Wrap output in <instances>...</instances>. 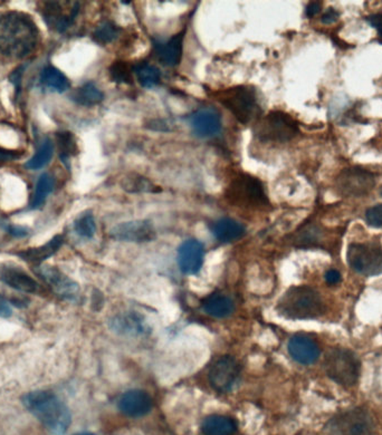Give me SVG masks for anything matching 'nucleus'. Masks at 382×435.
Instances as JSON below:
<instances>
[{"label":"nucleus","mask_w":382,"mask_h":435,"mask_svg":"<svg viewBox=\"0 0 382 435\" xmlns=\"http://www.w3.org/2000/svg\"><path fill=\"white\" fill-rule=\"evenodd\" d=\"M39 32L29 15L20 11L0 14V53L11 58H24L39 43Z\"/></svg>","instance_id":"obj_1"},{"label":"nucleus","mask_w":382,"mask_h":435,"mask_svg":"<svg viewBox=\"0 0 382 435\" xmlns=\"http://www.w3.org/2000/svg\"><path fill=\"white\" fill-rule=\"evenodd\" d=\"M22 404L53 434L63 435L69 430L72 423L71 412L51 392H30L22 396Z\"/></svg>","instance_id":"obj_2"},{"label":"nucleus","mask_w":382,"mask_h":435,"mask_svg":"<svg viewBox=\"0 0 382 435\" xmlns=\"http://www.w3.org/2000/svg\"><path fill=\"white\" fill-rule=\"evenodd\" d=\"M276 309L285 319H315L324 313V304L315 289L308 286H296L281 297Z\"/></svg>","instance_id":"obj_3"},{"label":"nucleus","mask_w":382,"mask_h":435,"mask_svg":"<svg viewBox=\"0 0 382 435\" xmlns=\"http://www.w3.org/2000/svg\"><path fill=\"white\" fill-rule=\"evenodd\" d=\"M217 100L243 124H249L260 114V105L253 87H230L219 92Z\"/></svg>","instance_id":"obj_4"},{"label":"nucleus","mask_w":382,"mask_h":435,"mask_svg":"<svg viewBox=\"0 0 382 435\" xmlns=\"http://www.w3.org/2000/svg\"><path fill=\"white\" fill-rule=\"evenodd\" d=\"M324 368L329 377L342 387H353L360 376L358 357L345 348H331L325 355Z\"/></svg>","instance_id":"obj_5"},{"label":"nucleus","mask_w":382,"mask_h":435,"mask_svg":"<svg viewBox=\"0 0 382 435\" xmlns=\"http://www.w3.org/2000/svg\"><path fill=\"white\" fill-rule=\"evenodd\" d=\"M298 122L281 111L270 112L254 128L255 136L262 142H287L298 135Z\"/></svg>","instance_id":"obj_6"},{"label":"nucleus","mask_w":382,"mask_h":435,"mask_svg":"<svg viewBox=\"0 0 382 435\" xmlns=\"http://www.w3.org/2000/svg\"><path fill=\"white\" fill-rule=\"evenodd\" d=\"M372 416L364 408H351L334 415L325 427V435H374Z\"/></svg>","instance_id":"obj_7"},{"label":"nucleus","mask_w":382,"mask_h":435,"mask_svg":"<svg viewBox=\"0 0 382 435\" xmlns=\"http://www.w3.org/2000/svg\"><path fill=\"white\" fill-rule=\"evenodd\" d=\"M227 198L230 202L244 207H258L268 203L263 183L249 174H238L227 189Z\"/></svg>","instance_id":"obj_8"},{"label":"nucleus","mask_w":382,"mask_h":435,"mask_svg":"<svg viewBox=\"0 0 382 435\" xmlns=\"http://www.w3.org/2000/svg\"><path fill=\"white\" fill-rule=\"evenodd\" d=\"M242 377V366L230 355L219 357L211 364L208 380L216 392L226 394L237 387Z\"/></svg>","instance_id":"obj_9"},{"label":"nucleus","mask_w":382,"mask_h":435,"mask_svg":"<svg viewBox=\"0 0 382 435\" xmlns=\"http://www.w3.org/2000/svg\"><path fill=\"white\" fill-rule=\"evenodd\" d=\"M350 267L361 275L382 274V249L374 243H353L347 253Z\"/></svg>","instance_id":"obj_10"},{"label":"nucleus","mask_w":382,"mask_h":435,"mask_svg":"<svg viewBox=\"0 0 382 435\" xmlns=\"http://www.w3.org/2000/svg\"><path fill=\"white\" fill-rule=\"evenodd\" d=\"M376 185V178L371 172L362 168H349L338 174L336 188L344 196H362L368 194Z\"/></svg>","instance_id":"obj_11"},{"label":"nucleus","mask_w":382,"mask_h":435,"mask_svg":"<svg viewBox=\"0 0 382 435\" xmlns=\"http://www.w3.org/2000/svg\"><path fill=\"white\" fill-rule=\"evenodd\" d=\"M66 3L45 1L41 7L43 20L51 29L64 33L71 27L79 11V4L73 3L66 11Z\"/></svg>","instance_id":"obj_12"},{"label":"nucleus","mask_w":382,"mask_h":435,"mask_svg":"<svg viewBox=\"0 0 382 435\" xmlns=\"http://www.w3.org/2000/svg\"><path fill=\"white\" fill-rule=\"evenodd\" d=\"M109 326L115 334L126 337H143L150 334L151 328L141 314L132 310L112 316L109 321Z\"/></svg>","instance_id":"obj_13"},{"label":"nucleus","mask_w":382,"mask_h":435,"mask_svg":"<svg viewBox=\"0 0 382 435\" xmlns=\"http://www.w3.org/2000/svg\"><path fill=\"white\" fill-rule=\"evenodd\" d=\"M110 234L119 241L141 243L152 241L156 238V230L150 221L134 220L117 225Z\"/></svg>","instance_id":"obj_14"},{"label":"nucleus","mask_w":382,"mask_h":435,"mask_svg":"<svg viewBox=\"0 0 382 435\" xmlns=\"http://www.w3.org/2000/svg\"><path fill=\"white\" fill-rule=\"evenodd\" d=\"M205 260V248L199 240L188 239L178 249V265L187 275H196Z\"/></svg>","instance_id":"obj_15"},{"label":"nucleus","mask_w":382,"mask_h":435,"mask_svg":"<svg viewBox=\"0 0 382 435\" xmlns=\"http://www.w3.org/2000/svg\"><path fill=\"white\" fill-rule=\"evenodd\" d=\"M118 406L121 413L129 417H143L152 410V397L143 389H130L121 395Z\"/></svg>","instance_id":"obj_16"},{"label":"nucleus","mask_w":382,"mask_h":435,"mask_svg":"<svg viewBox=\"0 0 382 435\" xmlns=\"http://www.w3.org/2000/svg\"><path fill=\"white\" fill-rule=\"evenodd\" d=\"M37 272L60 297L73 302L79 298V285L62 274L60 270L54 267L41 266L37 268Z\"/></svg>","instance_id":"obj_17"},{"label":"nucleus","mask_w":382,"mask_h":435,"mask_svg":"<svg viewBox=\"0 0 382 435\" xmlns=\"http://www.w3.org/2000/svg\"><path fill=\"white\" fill-rule=\"evenodd\" d=\"M289 353L295 362L311 365L320 357V347L317 342L306 335H294L289 342Z\"/></svg>","instance_id":"obj_18"},{"label":"nucleus","mask_w":382,"mask_h":435,"mask_svg":"<svg viewBox=\"0 0 382 435\" xmlns=\"http://www.w3.org/2000/svg\"><path fill=\"white\" fill-rule=\"evenodd\" d=\"M191 128L199 138H213L221 130V117L213 109H202L191 115Z\"/></svg>","instance_id":"obj_19"},{"label":"nucleus","mask_w":382,"mask_h":435,"mask_svg":"<svg viewBox=\"0 0 382 435\" xmlns=\"http://www.w3.org/2000/svg\"><path fill=\"white\" fill-rule=\"evenodd\" d=\"M186 35V29L173 36L166 43L154 41V53L157 58L166 66H177L180 63L183 56V39Z\"/></svg>","instance_id":"obj_20"},{"label":"nucleus","mask_w":382,"mask_h":435,"mask_svg":"<svg viewBox=\"0 0 382 435\" xmlns=\"http://www.w3.org/2000/svg\"><path fill=\"white\" fill-rule=\"evenodd\" d=\"M211 232L218 241L230 243L243 237L245 234V227L230 218H221L211 223Z\"/></svg>","instance_id":"obj_21"},{"label":"nucleus","mask_w":382,"mask_h":435,"mask_svg":"<svg viewBox=\"0 0 382 435\" xmlns=\"http://www.w3.org/2000/svg\"><path fill=\"white\" fill-rule=\"evenodd\" d=\"M0 279L11 288L24 291V293L34 294L39 288V283H36L35 279L22 270L13 268V267H5L0 270Z\"/></svg>","instance_id":"obj_22"},{"label":"nucleus","mask_w":382,"mask_h":435,"mask_svg":"<svg viewBox=\"0 0 382 435\" xmlns=\"http://www.w3.org/2000/svg\"><path fill=\"white\" fill-rule=\"evenodd\" d=\"M202 309L207 315L215 319H225L232 315L235 310V304L232 298L220 293L209 295L202 300Z\"/></svg>","instance_id":"obj_23"},{"label":"nucleus","mask_w":382,"mask_h":435,"mask_svg":"<svg viewBox=\"0 0 382 435\" xmlns=\"http://www.w3.org/2000/svg\"><path fill=\"white\" fill-rule=\"evenodd\" d=\"M63 236H55L52 240H49L46 245L39 248H32L28 250L20 251L18 256L30 264L41 265L43 261L54 256L55 253L60 250L63 245Z\"/></svg>","instance_id":"obj_24"},{"label":"nucleus","mask_w":382,"mask_h":435,"mask_svg":"<svg viewBox=\"0 0 382 435\" xmlns=\"http://www.w3.org/2000/svg\"><path fill=\"white\" fill-rule=\"evenodd\" d=\"M202 431L205 435H232L237 431V423L230 416H207L202 421Z\"/></svg>","instance_id":"obj_25"},{"label":"nucleus","mask_w":382,"mask_h":435,"mask_svg":"<svg viewBox=\"0 0 382 435\" xmlns=\"http://www.w3.org/2000/svg\"><path fill=\"white\" fill-rule=\"evenodd\" d=\"M121 188L128 194H154L162 189L157 188L147 178L137 173L126 174L120 182Z\"/></svg>","instance_id":"obj_26"},{"label":"nucleus","mask_w":382,"mask_h":435,"mask_svg":"<svg viewBox=\"0 0 382 435\" xmlns=\"http://www.w3.org/2000/svg\"><path fill=\"white\" fill-rule=\"evenodd\" d=\"M71 98L74 103L82 107H94L103 101L104 94L93 83H86L74 91Z\"/></svg>","instance_id":"obj_27"},{"label":"nucleus","mask_w":382,"mask_h":435,"mask_svg":"<svg viewBox=\"0 0 382 435\" xmlns=\"http://www.w3.org/2000/svg\"><path fill=\"white\" fill-rule=\"evenodd\" d=\"M41 84L58 93H64L71 87L67 77L60 69L53 66H47L41 73Z\"/></svg>","instance_id":"obj_28"},{"label":"nucleus","mask_w":382,"mask_h":435,"mask_svg":"<svg viewBox=\"0 0 382 435\" xmlns=\"http://www.w3.org/2000/svg\"><path fill=\"white\" fill-rule=\"evenodd\" d=\"M134 73L137 74L138 79L141 86L145 88H152V87L158 86L162 79V73L159 71L156 66L151 64L139 63L133 67Z\"/></svg>","instance_id":"obj_29"},{"label":"nucleus","mask_w":382,"mask_h":435,"mask_svg":"<svg viewBox=\"0 0 382 435\" xmlns=\"http://www.w3.org/2000/svg\"><path fill=\"white\" fill-rule=\"evenodd\" d=\"M56 140H58V149H60V161H63V163L70 168V158L72 155H77L79 152L75 138L69 130H62L56 134Z\"/></svg>","instance_id":"obj_30"},{"label":"nucleus","mask_w":382,"mask_h":435,"mask_svg":"<svg viewBox=\"0 0 382 435\" xmlns=\"http://www.w3.org/2000/svg\"><path fill=\"white\" fill-rule=\"evenodd\" d=\"M54 178L52 175H49L48 173H45L39 178L36 185L35 194H34L33 200L30 202V208L32 209H39L44 204L45 200L49 194L52 192L54 189Z\"/></svg>","instance_id":"obj_31"},{"label":"nucleus","mask_w":382,"mask_h":435,"mask_svg":"<svg viewBox=\"0 0 382 435\" xmlns=\"http://www.w3.org/2000/svg\"><path fill=\"white\" fill-rule=\"evenodd\" d=\"M53 152H54V147H53L52 141L46 140L41 143L39 151L34 155L33 158L26 162L25 168L29 170L43 169L52 160Z\"/></svg>","instance_id":"obj_32"},{"label":"nucleus","mask_w":382,"mask_h":435,"mask_svg":"<svg viewBox=\"0 0 382 435\" xmlns=\"http://www.w3.org/2000/svg\"><path fill=\"white\" fill-rule=\"evenodd\" d=\"M120 36V28L111 22H103L94 30L92 39L101 45L112 43Z\"/></svg>","instance_id":"obj_33"},{"label":"nucleus","mask_w":382,"mask_h":435,"mask_svg":"<svg viewBox=\"0 0 382 435\" xmlns=\"http://www.w3.org/2000/svg\"><path fill=\"white\" fill-rule=\"evenodd\" d=\"M74 229L79 237L91 239L96 232V219L91 213H85L77 218L74 222Z\"/></svg>","instance_id":"obj_34"},{"label":"nucleus","mask_w":382,"mask_h":435,"mask_svg":"<svg viewBox=\"0 0 382 435\" xmlns=\"http://www.w3.org/2000/svg\"><path fill=\"white\" fill-rule=\"evenodd\" d=\"M110 77L117 84H132V71L130 66L124 62H115L109 68Z\"/></svg>","instance_id":"obj_35"},{"label":"nucleus","mask_w":382,"mask_h":435,"mask_svg":"<svg viewBox=\"0 0 382 435\" xmlns=\"http://www.w3.org/2000/svg\"><path fill=\"white\" fill-rule=\"evenodd\" d=\"M366 220L369 226L382 228V204H378L367 210Z\"/></svg>","instance_id":"obj_36"},{"label":"nucleus","mask_w":382,"mask_h":435,"mask_svg":"<svg viewBox=\"0 0 382 435\" xmlns=\"http://www.w3.org/2000/svg\"><path fill=\"white\" fill-rule=\"evenodd\" d=\"M25 66H20V67L16 68V71L11 75V82L15 85L16 88V98L20 95V88H22V77L24 74Z\"/></svg>","instance_id":"obj_37"},{"label":"nucleus","mask_w":382,"mask_h":435,"mask_svg":"<svg viewBox=\"0 0 382 435\" xmlns=\"http://www.w3.org/2000/svg\"><path fill=\"white\" fill-rule=\"evenodd\" d=\"M325 281L329 285H336L341 281V274L336 269L328 270L325 274Z\"/></svg>","instance_id":"obj_38"},{"label":"nucleus","mask_w":382,"mask_h":435,"mask_svg":"<svg viewBox=\"0 0 382 435\" xmlns=\"http://www.w3.org/2000/svg\"><path fill=\"white\" fill-rule=\"evenodd\" d=\"M338 17H340V13L338 11L334 8L328 9V11L322 16V22L323 24H332L338 20Z\"/></svg>","instance_id":"obj_39"},{"label":"nucleus","mask_w":382,"mask_h":435,"mask_svg":"<svg viewBox=\"0 0 382 435\" xmlns=\"http://www.w3.org/2000/svg\"><path fill=\"white\" fill-rule=\"evenodd\" d=\"M366 20L371 27L376 28L378 32L382 30V14L370 15V16L367 17Z\"/></svg>","instance_id":"obj_40"},{"label":"nucleus","mask_w":382,"mask_h":435,"mask_svg":"<svg viewBox=\"0 0 382 435\" xmlns=\"http://www.w3.org/2000/svg\"><path fill=\"white\" fill-rule=\"evenodd\" d=\"M321 7H322V4L319 3V1H313V3H310L309 5L306 6V16L314 17L315 15L319 14L320 11H321Z\"/></svg>","instance_id":"obj_41"},{"label":"nucleus","mask_w":382,"mask_h":435,"mask_svg":"<svg viewBox=\"0 0 382 435\" xmlns=\"http://www.w3.org/2000/svg\"><path fill=\"white\" fill-rule=\"evenodd\" d=\"M11 315V307L8 302L0 295V317H9Z\"/></svg>","instance_id":"obj_42"},{"label":"nucleus","mask_w":382,"mask_h":435,"mask_svg":"<svg viewBox=\"0 0 382 435\" xmlns=\"http://www.w3.org/2000/svg\"><path fill=\"white\" fill-rule=\"evenodd\" d=\"M147 128H151V130H160V132H164V130H169L167 123L164 122V121H151V122L147 123Z\"/></svg>","instance_id":"obj_43"},{"label":"nucleus","mask_w":382,"mask_h":435,"mask_svg":"<svg viewBox=\"0 0 382 435\" xmlns=\"http://www.w3.org/2000/svg\"><path fill=\"white\" fill-rule=\"evenodd\" d=\"M9 234H13L14 237H25V236H27L28 232L27 229L24 228V227H18V226H11L8 228Z\"/></svg>","instance_id":"obj_44"},{"label":"nucleus","mask_w":382,"mask_h":435,"mask_svg":"<svg viewBox=\"0 0 382 435\" xmlns=\"http://www.w3.org/2000/svg\"><path fill=\"white\" fill-rule=\"evenodd\" d=\"M18 156H20L18 153L11 152V151L0 150V162H4V161L15 160V159L18 158Z\"/></svg>","instance_id":"obj_45"},{"label":"nucleus","mask_w":382,"mask_h":435,"mask_svg":"<svg viewBox=\"0 0 382 435\" xmlns=\"http://www.w3.org/2000/svg\"><path fill=\"white\" fill-rule=\"evenodd\" d=\"M74 435H96V434H93V433H77V434H74Z\"/></svg>","instance_id":"obj_46"},{"label":"nucleus","mask_w":382,"mask_h":435,"mask_svg":"<svg viewBox=\"0 0 382 435\" xmlns=\"http://www.w3.org/2000/svg\"><path fill=\"white\" fill-rule=\"evenodd\" d=\"M381 196H382V189H381Z\"/></svg>","instance_id":"obj_47"}]
</instances>
